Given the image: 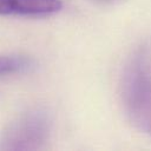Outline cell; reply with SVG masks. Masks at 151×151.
<instances>
[{"label":"cell","instance_id":"7a4b0ae2","mask_svg":"<svg viewBox=\"0 0 151 151\" xmlns=\"http://www.w3.org/2000/svg\"><path fill=\"white\" fill-rule=\"evenodd\" d=\"M51 131L52 119L50 113L41 107L29 109L5 129L0 137V150H40L48 142Z\"/></svg>","mask_w":151,"mask_h":151},{"label":"cell","instance_id":"277c9868","mask_svg":"<svg viewBox=\"0 0 151 151\" xmlns=\"http://www.w3.org/2000/svg\"><path fill=\"white\" fill-rule=\"evenodd\" d=\"M34 67L32 58L22 54L0 55V78L29 72Z\"/></svg>","mask_w":151,"mask_h":151},{"label":"cell","instance_id":"3957f363","mask_svg":"<svg viewBox=\"0 0 151 151\" xmlns=\"http://www.w3.org/2000/svg\"><path fill=\"white\" fill-rule=\"evenodd\" d=\"M61 0H0V15L44 18L58 13Z\"/></svg>","mask_w":151,"mask_h":151},{"label":"cell","instance_id":"6da1fadb","mask_svg":"<svg viewBox=\"0 0 151 151\" xmlns=\"http://www.w3.org/2000/svg\"><path fill=\"white\" fill-rule=\"evenodd\" d=\"M119 94L130 122L151 136V51L147 45L139 46L125 64Z\"/></svg>","mask_w":151,"mask_h":151},{"label":"cell","instance_id":"5b68a950","mask_svg":"<svg viewBox=\"0 0 151 151\" xmlns=\"http://www.w3.org/2000/svg\"><path fill=\"white\" fill-rule=\"evenodd\" d=\"M97 1H100V2H113V1H117V0H97Z\"/></svg>","mask_w":151,"mask_h":151}]
</instances>
